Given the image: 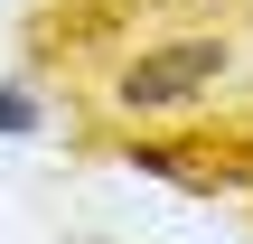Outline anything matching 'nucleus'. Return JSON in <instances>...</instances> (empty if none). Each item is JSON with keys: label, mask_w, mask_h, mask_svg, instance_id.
Listing matches in <instances>:
<instances>
[{"label": "nucleus", "mask_w": 253, "mask_h": 244, "mask_svg": "<svg viewBox=\"0 0 253 244\" xmlns=\"http://www.w3.org/2000/svg\"><path fill=\"white\" fill-rule=\"evenodd\" d=\"M225 75H235V38H160L113 75V103L122 113H178V103L216 94Z\"/></svg>", "instance_id": "nucleus-1"}, {"label": "nucleus", "mask_w": 253, "mask_h": 244, "mask_svg": "<svg viewBox=\"0 0 253 244\" xmlns=\"http://www.w3.org/2000/svg\"><path fill=\"white\" fill-rule=\"evenodd\" d=\"M19 132H38V94L0 75V141H19Z\"/></svg>", "instance_id": "nucleus-2"}]
</instances>
